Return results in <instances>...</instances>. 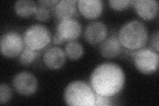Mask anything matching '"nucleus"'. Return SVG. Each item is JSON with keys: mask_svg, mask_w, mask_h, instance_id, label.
Masks as SVG:
<instances>
[{"mask_svg": "<svg viewBox=\"0 0 159 106\" xmlns=\"http://www.w3.org/2000/svg\"><path fill=\"white\" fill-rule=\"evenodd\" d=\"M23 38L19 33L10 31L3 33L0 39L1 53L7 58L16 57L24 48Z\"/></svg>", "mask_w": 159, "mask_h": 106, "instance_id": "423d86ee", "label": "nucleus"}, {"mask_svg": "<svg viewBox=\"0 0 159 106\" xmlns=\"http://www.w3.org/2000/svg\"><path fill=\"white\" fill-rule=\"evenodd\" d=\"M118 38L123 47L129 50H137L145 46L148 39L145 25L138 20H131L119 29Z\"/></svg>", "mask_w": 159, "mask_h": 106, "instance_id": "f03ea898", "label": "nucleus"}, {"mask_svg": "<svg viewBox=\"0 0 159 106\" xmlns=\"http://www.w3.org/2000/svg\"><path fill=\"white\" fill-rule=\"evenodd\" d=\"M64 101L72 106H94L95 92L90 84L76 80L68 84L64 94Z\"/></svg>", "mask_w": 159, "mask_h": 106, "instance_id": "7ed1b4c3", "label": "nucleus"}, {"mask_svg": "<svg viewBox=\"0 0 159 106\" xmlns=\"http://www.w3.org/2000/svg\"><path fill=\"white\" fill-rule=\"evenodd\" d=\"M82 27L81 23L75 18H70L59 21L56 33L61 36L64 41H74L82 33Z\"/></svg>", "mask_w": 159, "mask_h": 106, "instance_id": "6e6552de", "label": "nucleus"}, {"mask_svg": "<svg viewBox=\"0 0 159 106\" xmlns=\"http://www.w3.org/2000/svg\"><path fill=\"white\" fill-rule=\"evenodd\" d=\"M76 4V0H61L52 8V13L59 21L73 18L77 12Z\"/></svg>", "mask_w": 159, "mask_h": 106, "instance_id": "4468645a", "label": "nucleus"}, {"mask_svg": "<svg viewBox=\"0 0 159 106\" xmlns=\"http://www.w3.org/2000/svg\"><path fill=\"white\" fill-rule=\"evenodd\" d=\"M13 85L19 94L29 96L37 92L38 80L32 73L23 71L15 76L13 79Z\"/></svg>", "mask_w": 159, "mask_h": 106, "instance_id": "0eeeda50", "label": "nucleus"}, {"mask_svg": "<svg viewBox=\"0 0 159 106\" xmlns=\"http://www.w3.org/2000/svg\"><path fill=\"white\" fill-rule=\"evenodd\" d=\"M108 29L102 21H93L86 25L84 30V39L91 44L101 43L107 37Z\"/></svg>", "mask_w": 159, "mask_h": 106, "instance_id": "1a4fd4ad", "label": "nucleus"}, {"mask_svg": "<svg viewBox=\"0 0 159 106\" xmlns=\"http://www.w3.org/2000/svg\"><path fill=\"white\" fill-rule=\"evenodd\" d=\"M99 50L102 57L109 59L113 58L121 53L122 45L117 35H112L100 43Z\"/></svg>", "mask_w": 159, "mask_h": 106, "instance_id": "ddd939ff", "label": "nucleus"}, {"mask_svg": "<svg viewBox=\"0 0 159 106\" xmlns=\"http://www.w3.org/2000/svg\"><path fill=\"white\" fill-rule=\"evenodd\" d=\"M159 33L158 31H157L156 32L154 33L152 35L151 39V44L153 49L155 50V51L158 53V43H159Z\"/></svg>", "mask_w": 159, "mask_h": 106, "instance_id": "4be33fe9", "label": "nucleus"}, {"mask_svg": "<svg viewBox=\"0 0 159 106\" xmlns=\"http://www.w3.org/2000/svg\"><path fill=\"white\" fill-rule=\"evenodd\" d=\"M58 2V1H57V0H41V1H39L38 3H39V6L50 9L53 8Z\"/></svg>", "mask_w": 159, "mask_h": 106, "instance_id": "5701e85b", "label": "nucleus"}, {"mask_svg": "<svg viewBox=\"0 0 159 106\" xmlns=\"http://www.w3.org/2000/svg\"><path fill=\"white\" fill-rule=\"evenodd\" d=\"M131 0H109L108 2L109 6L117 11H121L132 4Z\"/></svg>", "mask_w": 159, "mask_h": 106, "instance_id": "aec40b11", "label": "nucleus"}, {"mask_svg": "<svg viewBox=\"0 0 159 106\" xmlns=\"http://www.w3.org/2000/svg\"><path fill=\"white\" fill-rule=\"evenodd\" d=\"M53 43L55 44H62L65 41L57 33H55L53 36Z\"/></svg>", "mask_w": 159, "mask_h": 106, "instance_id": "b1692460", "label": "nucleus"}, {"mask_svg": "<svg viewBox=\"0 0 159 106\" xmlns=\"http://www.w3.org/2000/svg\"><path fill=\"white\" fill-rule=\"evenodd\" d=\"M25 45L28 48L39 51L51 43L52 36L50 30L40 23L29 26L23 35Z\"/></svg>", "mask_w": 159, "mask_h": 106, "instance_id": "20e7f679", "label": "nucleus"}, {"mask_svg": "<svg viewBox=\"0 0 159 106\" xmlns=\"http://www.w3.org/2000/svg\"><path fill=\"white\" fill-rule=\"evenodd\" d=\"M34 15L37 20L44 22L47 21L51 16L50 9L41 6H39L37 7L35 13H34Z\"/></svg>", "mask_w": 159, "mask_h": 106, "instance_id": "6ab92c4d", "label": "nucleus"}, {"mask_svg": "<svg viewBox=\"0 0 159 106\" xmlns=\"http://www.w3.org/2000/svg\"><path fill=\"white\" fill-rule=\"evenodd\" d=\"M137 13L142 19L151 20L158 12V2L157 0H136L132 2Z\"/></svg>", "mask_w": 159, "mask_h": 106, "instance_id": "f8f14e48", "label": "nucleus"}, {"mask_svg": "<svg viewBox=\"0 0 159 106\" xmlns=\"http://www.w3.org/2000/svg\"><path fill=\"white\" fill-rule=\"evenodd\" d=\"M37 52L38 51L26 47V48H23L21 54L19 55V62L23 66H28L32 64L37 57Z\"/></svg>", "mask_w": 159, "mask_h": 106, "instance_id": "f3484780", "label": "nucleus"}, {"mask_svg": "<svg viewBox=\"0 0 159 106\" xmlns=\"http://www.w3.org/2000/svg\"><path fill=\"white\" fill-rule=\"evenodd\" d=\"M36 3L31 0H19L14 3V10L19 17L27 18L34 14Z\"/></svg>", "mask_w": 159, "mask_h": 106, "instance_id": "2eb2a0df", "label": "nucleus"}, {"mask_svg": "<svg viewBox=\"0 0 159 106\" xmlns=\"http://www.w3.org/2000/svg\"><path fill=\"white\" fill-rule=\"evenodd\" d=\"M12 97V90L7 84L2 83L0 85V103H7Z\"/></svg>", "mask_w": 159, "mask_h": 106, "instance_id": "a211bd4d", "label": "nucleus"}, {"mask_svg": "<svg viewBox=\"0 0 159 106\" xmlns=\"http://www.w3.org/2000/svg\"><path fill=\"white\" fill-rule=\"evenodd\" d=\"M133 61L136 68L143 74H151L158 67V53L151 48L143 47L133 51Z\"/></svg>", "mask_w": 159, "mask_h": 106, "instance_id": "39448f33", "label": "nucleus"}, {"mask_svg": "<svg viewBox=\"0 0 159 106\" xmlns=\"http://www.w3.org/2000/svg\"><path fill=\"white\" fill-rule=\"evenodd\" d=\"M66 55L64 50L57 47L48 48L43 55V62L46 67L51 70H58L65 64Z\"/></svg>", "mask_w": 159, "mask_h": 106, "instance_id": "9d476101", "label": "nucleus"}, {"mask_svg": "<svg viewBox=\"0 0 159 106\" xmlns=\"http://www.w3.org/2000/svg\"><path fill=\"white\" fill-rule=\"evenodd\" d=\"M77 6L84 17L93 19L102 15L103 10V2L102 0H78Z\"/></svg>", "mask_w": 159, "mask_h": 106, "instance_id": "9b49d317", "label": "nucleus"}, {"mask_svg": "<svg viewBox=\"0 0 159 106\" xmlns=\"http://www.w3.org/2000/svg\"><path fill=\"white\" fill-rule=\"evenodd\" d=\"M89 82L94 92L113 97L121 92L125 82L123 69L113 62H104L93 70Z\"/></svg>", "mask_w": 159, "mask_h": 106, "instance_id": "f257e3e1", "label": "nucleus"}, {"mask_svg": "<svg viewBox=\"0 0 159 106\" xmlns=\"http://www.w3.org/2000/svg\"><path fill=\"white\" fill-rule=\"evenodd\" d=\"M111 97L99 95L95 93V105L96 106H107L112 105Z\"/></svg>", "mask_w": 159, "mask_h": 106, "instance_id": "412c9836", "label": "nucleus"}, {"mask_svg": "<svg viewBox=\"0 0 159 106\" xmlns=\"http://www.w3.org/2000/svg\"><path fill=\"white\" fill-rule=\"evenodd\" d=\"M64 52L69 59L76 60L82 57L84 54V48L80 43L75 41H70L66 44Z\"/></svg>", "mask_w": 159, "mask_h": 106, "instance_id": "dca6fc26", "label": "nucleus"}]
</instances>
